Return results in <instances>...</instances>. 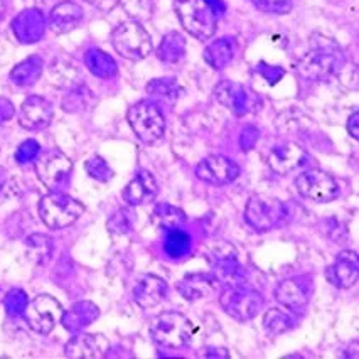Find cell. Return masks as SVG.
I'll use <instances>...</instances> for the list:
<instances>
[{
    "mask_svg": "<svg viewBox=\"0 0 359 359\" xmlns=\"http://www.w3.org/2000/svg\"><path fill=\"white\" fill-rule=\"evenodd\" d=\"M341 48L334 39L323 36L312 37V48L299 62L297 69L309 79H325L337 74L344 66Z\"/></svg>",
    "mask_w": 359,
    "mask_h": 359,
    "instance_id": "cell-1",
    "label": "cell"
},
{
    "mask_svg": "<svg viewBox=\"0 0 359 359\" xmlns=\"http://www.w3.org/2000/svg\"><path fill=\"white\" fill-rule=\"evenodd\" d=\"M174 9L182 27L199 41L215 36L218 15L211 0H174Z\"/></svg>",
    "mask_w": 359,
    "mask_h": 359,
    "instance_id": "cell-2",
    "label": "cell"
},
{
    "mask_svg": "<svg viewBox=\"0 0 359 359\" xmlns=\"http://www.w3.org/2000/svg\"><path fill=\"white\" fill-rule=\"evenodd\" d=\"M114 49L125 60L140 61L152 53V39L139 20H125L111 32Z\"/></svg>",
    "mask_w": 359,
    "mask_h": 359,
    "instance_id": "cell-3",
    "label": "cell"
},
{
    "mask_svg": "<svg viewBox=\"0 0 359 359\" xmlns=\"http://www.w3.org/2000/svg\"><path fill=\"white\" fill-rule=\"evenodd\" d=\"M85 212V206L78 199L62 194L60 191H53L44 196L39 203V216L44 224L51 229L68 228L76 223L79 216Z\"/></svg>",
    "mask_w": 359,
    "mask_h": 359,
    "instance_id": "cell-4",
    "label": "cell"
},
{
    "mask_svg": "<svg viewBox=\"0 0 359 359\" xmlns=\"http://www.w3.org/2000/svg\"><path fill=\"white\" fill-rule=\"evenodd\" d=\"M150 334L157 344L179 349L186 346L193 337V323L181 312L167 311L152 320Z\"/></svg>",
    "mask_w": 359,
    "mask_h": 359,
    "instance_id": "cell-5",
    "label": "cell"
},
{
    "mask_svg": "<svg viewBox=\"0 0 359 359\" xmlns=\"http://www.w3.org/2000/svg\"><path fill=\"white\" fill-rule=\"evenodd\" d=\"M127 120L133 133L144 144H156L164 137L165 118L157 103L149 102V100L135 103L128 110Z\"/></svg>",
    "mask_w": 359,
    "mask_h": 359,
    "instance_id": "cell-6",
    "label": "cell"
},
{
    "mask_svg": "<svg viewBox=\"0 0 359 359\" xmlns=\"http://www.w3.org/2000/svg\"><path fill=\"white\" fill-rule=\"evenodd\" d=\"M263 300L260 292L248 289L243 283H236V285H228L226 289L221 292L219 295V306L226 312L229 317L235 320H252L260 314L263 309Z\"/></svg>",
    "mask_w": 359,
    "mask_h": 359,
    "instance_id": "cell-7",
    "label": "cell"
},
{
    "mask_svg": "<svg viewBox=\"0 0 359 359\" xmlns=\"http://www.w3.org/2000/svg\"><path fill=\"white\" fill-rule=\"evenodd\" d=\"M287 216L285 204L272 196L257 194L252 196L246 203L245 219L255 231H270L282 223Z\"/></svg>",
    "mask_w": 359,
    "mask_h": 359,
    "instance_id": "cell-8",
    "label": "cell"
},
{
    "mask_svg": "<svg viewBox=\"0 0 359 359\" xmlns=\"http://www.w3.org/2000/svg\"><path fill=\"white\" fill-rule=\"evenodd\" d=\"M73 162L60 150H48L36 158V175L51 191H60L68 184Z\"/></svg>",
    "mask_w": 359,
    "mask_h": 359,
    "instance_id": "cell-9",
    "label": "cell"
},
{
    "mask_svg": "<svg viewBox=\"0 0 359 359\" xmlns=\"http://www.w3.org/2000/svg\"><path fill=\"white\" fill-rule=\"evenodd\" d=\"M215 98L218 100V103L238 116L257 111L262 105V100L258 98L257 93H253L252 90L240 85V83L229 81V79L219 81L215 86Z\"/></svg>",
    "mask_w": 359,
    "mask_h": 359,
    "instance_id": "cell-10",
    "label": "cell"
},
{
    "mask_svg": "<svg viewBox=\"0 0 359 359\" xmlns=\"http://www.w3.org/2000/svg\"><path fill=\"white\" fill-rule=\"evenodd\" d=\"M295 187L304 198L314 203H331L339 196V186L331 174L324 170H306L295 177Z\"/></svg>",
    "mask_w": 359,
    "mask_h": 359,
    "instance_id": "cell-11",
    "label": "cell"
},
{
    "mask_svg": "<svg viewBox=\"0 0 359 359\" xmlns=\"http://www.w3.org/2000/svg\"><path fill=\"white\" fill-rule=\"evenodd\" d=\"M24 319L32 331L39 334H49L61 320L62 307L51 295H37L27 304L24 311Z\"/></svg>",
    "mask_w": 359,
    "mask_h": 359,
    "instance_id": "cell-12",
    "label": "cell"
},
{
    "mask_svg": "<svg viewBox=\"0 0 359 359\" xmlns=\"http://www.w3.org/2000/svg\"><path fill=\"white\" fill-rule=\"evenodd\" d=\"M196 177L212 186H224L240 175V167L233 158L224 156H210L196 167Z\"/></svg>",
    "mask_w": 359,
    "mask_h": 359,
    "instance_id": "cell-13",
    "label": "cell"
},
{
    "mask_svg": "<svg viewBox=\"0 0 359 359\" xmlns=\"http://www.w3.org/2000/svg\"><path fill=\"white\" fill-rule=\"evenodd\" d=\"M110 342L103 334H78L66 342L65 354L71 359H102L108 354Z\"/></svg>",
    "mask_w": 359,
    "mask_h": 359,
    "instance_id": "cell-14",
    "label": "cell"
},
{
    "mask_svg": "<svg viewBox=\"0 0 359 359\" xmlns=\"http://www.w3.org/2000/svg\"><path fill=\"white\" fill-rule=\"evenodd\" d=\"M53 116L54 111L51 102L34 95V97H29L20 107L19 123L26 130H44L53 122Z\"/></svg>",
    "mask_w": 359,
    "mask_h": 359,
    "instance_id": "cell-15",
    "label": "cell"
},
{
    "mask_svg": "<svg viewBox=\"0 0 359 359\" xmlns=\"http://www.w3.org/2000/svg\"><path fill=\"white\" fill-rule=\"evenodd\" d=\"M266 165L273 170L275 174L285 175L292 172L294 169H297L299 165H302V162L306 161V152L299 147L297 144H287L275 145L269 150L265 157Z\"/></svg>",
    "mask_w": 359,
    "mask_h": 359,
    "instance_id": "cell-16",
    "label": "cell"
},
{
    "mask_svg": "<svg viewBox=\"0 0 359 359\" xmlns=\"http://www.w3.org/2000/svg\"><path fill=\"white\" fill-rule=\"evenodd\" d=\"M359 278V257L356 252H342L327 269V280L337 289H351Z\"/></svg>",
    "mask_w": 359,
    "mask_h": 359,
    "instance_id": "cell-17",
    "label": "cell"
},
{
    "mask_svg": "<svg viewBox=\"0 0 359 359\" xmlns=\"http://www.w3.org/2000/svg\"><path fill=\"white\" fill-rule=\"evenodd\" d=\"M46 26H48V22H46L43 12L37 9H27L20 12L18 18L12 20V32L18 37L19 43L32 44L44 36Z\"/></svg>",
    "mask_w": 359,
    "mask_h": 359,
    "instance_id": "cell-18",
    "label": "cell"
},
{
    "mask_svg": "<svg viewBox=\"0 0 359 359\" xmlns=\"http://www.w3.org/2000/svg\"><path fill=\"white\" fill-rule=\"evenodd\" d=\"M158 194L157 179L149 170H140L133 175V179L125 186L123 199L130 206H144L152 203Z\"/></svg>",
    "mask_w": 359,
    "mask_h": 359,
    "instance_id": "cell-19",
    "label": "cell"
},
{
    "mask_svg": "<svg viewBox=\"0 0 359 359\" xmlns=\"http://www.w3.org/2000/svg\"><path fill=\"white\" fill-rule=\"evenodd\" d=\"M210 260L216 269V278H221L228 283V285H236L241 282L240 263H238V255L229 245H219L211 250Z\"/></svg>",
    "mask_w": 359,
    "mask_h": 359,
    "instance_id": "cell-20",
    "label": "cell"
},
{
    "mask_svg": "<svg viewBox=\"0 0 359 359\" xmlns=\"http://www.w3.org/2000/svg\"><path fill=\"white\" fill-rule=\"evenodd\" d=\"M83 18H85V12H83L81 6H78L76 2H71V0H66V2L57 4L54 7L46 22L56 34H66V32L76 29L83 22Z\"/></svg>",
    "mask_w": 359,
    "mask_h": 359,
    "instance_id": "cell-21",
    "label": "cell"
},
{
    "mask_svg": "<svg viewBox=\"0 0 359 359\" xmlns=\"http://www.w3.org/2000/svg\"><path fill=\"white\" fill-rule=\"evenodd\" d=\"M167 294V283L156 275H144L135 283L132 297L142 309H154L162 302Z\"/></svg>",
    "mask_w": 359,
    "mask_h": 359,
    "instance_id": "cell-22",
    "label": "cell"
},
{
    "mask_svg": "<svg viewBox=\"0 0 359 359\" xmlns=\"http://www.w3.org/2000/svg\"><path fill=\"white\" fill-rule=\"evenodd\" d=\"M98 307L95 306L93 302L83 300V302L74 304V306L68 309V311H62L61 324L68 332L76 334L81 332L83 329L88 327L90 324H93L95 320L98 319Z\"/></svg>",
    "mask_w": 359,
    "mask_h": 359,
    "instance_id": "cell-23",
    "label": "cell"
},
{
    "mask_svg": "<svg viewBox=\"0 0 359 359\" xmlns=\"http://www.w3.org/2000/svg\"><path fill=\"white\" fill-rule=\"evenodd\" d=\"M218 285V278L211 273H193L186 275L181 282L177 283V290L184 295L187 300L204 299L211 295Z\"/></svg>",
    "mask_w": 359,
    "mask_h": 359,
    "instance_id": "cell-24",
    "label": "cell"
},
{
    "mask_svg": "<svg viewBox=\"0 0 359 359\" xmlns=\"http://www.w3.org/2000/svg\"><path fill=\"white\" fill-rule=\"evenodd\" d=\"M238 51V43L235 37H221L212 41L204 49V60L215 69H223L235 60Z\"/></svg>",
    "mask_w": 359,
    "mask_h": 359,
    "instance_id": "cell-25",
    "label": "cell"
},
{
    "mask_svg": "<svg viewBox=\"0 0 359 359\" xmlns=\"http://www.w3.org/2000/svg\"><path fill=\"white\" fill-rule=\"evenodd\" d=\"M275 299L287 309H302L307 304L309 294L306 285L299 278H287L275 289Z\"/></svg>",
    "mask_w": 359,
    "mask_h": 359,
    "instance_id": "cell-26",
    "label": "cell"
},
{
    "mask_svg": "<svg viewBox=\"0 0 359 359\" xmlns=\"http://www.w3.org/2000/svg\"><path fill=\"white\" fill-rule=\"evenodd\" d=\"M44 69V61L39 56H31L22 62H19L14 69L11 71V79L18 86H32L37 79L41 78Z\"/></svg>",
    "mask_w": 359,
    "mask_h": 359,
    "instance_id": "cell-27",
    "label": "cell"
},
{
    "mask_svg": "<svg viewBox=\"0 0 359 359\" xmlns=\"http://www.w3.org/2000/svg\"><path fill=\"white\" fill-rule=\"evenodd\" d=\"M93 105V91L85 85H79V83L69 88V91L65 95V98L61 102L62 110L68 111V114H85Z\"/></svg>",
    "mask_w": 359,
    "mask_h": 359,
    "instance_id": "cell-28",
    "label": "cell"
},
{
    "mask_svg": "<svg viewBox=\"0 0 359 359\" xmlns=\"http://www.w3.org/2000/svg\"><path fill=\"white\" fill-rule=\"evenodd\" d=\"M85 65L98 78H114L118 71L114 57L98 48L88 49L85 54Z\"/></svg>",
    "mask_w": 359,
    "mask_h": 359,
    "instance_id": "cell-29",
    "label": "cell"
},
{
    "mask_svg": "<svg viewBox=\"0 0 359 359\" xmlns=\"http://www.w3.org/2000/svg\"><path fill=\"white\" fill-rule=\"evenodd\" d=\"M186 56V39L179 32H169L162 37L157 48V57L167 65H175Z\"/></svg>",
    "mask_w": 359,
    "mask_h": 359,
    "instance_id": "cell-30",
    "label": "cell"
},
{
    "mask_svg": "<svg viewBox=\"0 0 359 359\" xmlns=\"http://www.w3.org/2000/svg\"><path fill=\"white\" fill-rule=\"evenodd\" d=\"M152 223L158 228L170 231V229L181 228L186 223V212L167 203H161L152 211Z\"/></svg>",
    "mask_w": 359,
    "mask_h": 359,
    "instance_id": "cell-31",
    "label": "cell"
},
{
    "mask_svg": "<svg viewBox=\"0 0 359 359\" xmlns=\"http://www.w3.org/2000/svg\"><path fill=\"white\" fill-rule=\"evenodd\" d=\"M147 93L158 103H165V105H174L177 102L181 88L174 78H158L152 79L147 85Z\"/></svg>",
    "mask_w": 359,
    "mask_h": 359,
    "instance_id": "cell-32",
    "label": "cell"
},
{
    "mask_svg": "<svg viewBox=\"0 0 359 359\" xmlns=\"http://www.w3.org/2000/svg\"><path fill=\"white\" fill-rule=\"evenodd\" d=\"M51 83L57 88H71L78 85L79 71L69 60H56L49 68Z\"/></svg>",
    "mask_w": 359,
    "mask_h": 359,
    "instance_id": "cell-33",
    "label": "cell"
},
{
    "mask_svg": "<svg viewBox=\"0 0 359 359\" xmlns=\"http://www.w3.org/2000/svg\"><path fill=\"white\" fill-rule=\"evenodd\" d=\"M26 250L29 260L37 263V265H43V263H46L51 258L54 245L49 236L36 233V235L29 236L26 240Z\"/></svg>",
    "mask_w": 359,
    "mask_h": 359,
    "instance_id": "cell-34",
    "label": "cell"
},
{
    "mask_svg": "<svg viewBox=\"0 0 359 359\" xmlns=\"http://www.w3.org/2000/svg\"><path fill=\"white\" fill-rule=\"evenodd\" d=\"M292 325H294L292 317L285 311H280V309H270V311L265 312V317H263V327L270 334H273V336L290 331Z\"/></svg>",
    "mask_w": 359,
    "mask_h": 359,
    "instance_id": "cell-35",
    "label": "cell"
},
{
    "mask_svg": "<svg viewBox=\"0 0 359 359\" xmlns=\"http://www.w3.org/2000/svg\"><path fill=\"white\" fill-rule=\"evenodd\" d=\"M189 248H191L189 235L179 228L170 229L164 243L165 253L169 255L170 258H179V257H184V255L189 252Z\"/></svg>",
    "mask_w": 359,
    "mask_h": 359,
    "instance_id": "cell-36",
    "label": "cell"
},
{
    "mask_svg": "<svg viewBox=\"0 0 359 359\" xmlns=\"http://www.w3.org/2000/svg\"><path fill=\"white\" fill-rule=\"evenodd\" d=\"M133 221H135V215L128 208H122V210L115 211L107 221L108 231L114 235H127L133 229Z\"/></svg>",
    "mask_w": 359,
    "mask_h": 359,
    "instance_id": "cell-37",
    "label": "cell"
},
{
    "mask_svg": "<svg viewBox=\"0 0 359 359\" xmlns=\"http://www.w3.org/2000/svg\"><path fill=\"white\" fill-rule=\"evenodd\" d=\"M29 304L27 294L22 289H12L7 292V295L4 297V307H6V312L11 317H19L24 314Z\"/></svg>",
    "mask_w": 359,
    "mask_h": 359,
    "instance_id": "cell-38",
    "label": "cell"
},
{
    "mask_svg": "<svg viewBox=\"0 0 359 359\" xmlns=\"http://www.w3.org/2000/svg\"><path fill=\"white\" fill-rule=\"evenodd\" d=\"M85 169H86L88 175L98 182H108L111 177H114V169L108 165V162L105 161V158L100 157V156L88 158L86 164H85Z\"/></svg>",
    "mask_w": 359,
    "mask_h": 359,
    "instance_id": "cell-39",
    "label": "cell"
},
{
    "mask_svg": "<svg viewBox=\"0 0 359 359\" xmlns=\"http://www.w3.org/2000/svg\"><path fill=\"white\" fill-rule=\"evenodd\" d=\"M132 20L147 19L152 14V0H118Z\"/></svg>",
    "mask_w": 359,
    "mask_h": 359,
    "instance_id": "cell-40",
    "label": "cell"
},
{
    "mask_svg": "<svg viewBox=\"0 0 359 359\" xmlns=\"http://www.w3.org/2000/svg\"><path fill=\"white\" fill-rule=\"evenodd\" d=\"M250 2L266 14H289L294 7V0H250Z\"/></svg>",
    "mask_w": 359,
    "mask_h": 359,
    "instance_id": "cell-41",
    "label": "cell"
},
{
    "mask_svg": "<svg viewBox=\"0 0 359 359\" xmlns=\"http://www.w3.org/2000/svg\"><path fill=\"white\" fill-rule=\"evenodd\" d=\"M41 154V145L39 142L29 139L19 145L18 150H15V162L20 165L29 164V162H36V158L39 157Z\"/></svg>",
    "mask_w": 359,
    "mask_h": 359,
    "instance_id": "cell-42",
    "label": "cell"
},
{
    "mask_svg": "<svg viewBox=\"0 0 359 359\" xmlns=\"http://www.w3.org/2000/svg\"><path fill=\"white\" fill-rule=\"evenodd\" d=\"M258 139H260V132H258L257 127H252V125L245 127L243 132H241V135H240L241 150H243V152H248V150H252L255 145H257Z\"/></svg>",
    "mask_w": 359,
    "mask_h": 359,
    "instance_id": "cell-43",
    "label": "cell"
},
{
    "mask_svg": "<svg viewBox=\"0 0 359 359\" xmlns=\"http://www.w3.org/2000/svg\"><path fill=\"white\" fill-rule=\"evenodd\" d=\"M339 76H341L342 85L351 88V90H356V88H358V69H356V66H354V65L348 66V62H346V65L342 66L341 71H339Z\"/></svg>",
    "mask_w": 359,
    "mask_h": 359,
    "instance_id": "cell-44",
    "label": "cell"
},
{
    "mask_svg": "<svg viewBox=\"0 0 359 359\" xmlns=\"http://www.w3.org/2000/svg\"><path fill=\"white\" fill-rule=\"evenodd\" d=\"M260 71L263 74V78L269 79L270 85H275L277 81H280L282 76L285 73H283L282 68H277V66H266V65H262L260 66Z\"/></svg>",
    "mask_w": 359,
    "mask_h": 359,
    "instance_id": "cell-45",
    "label": "cell"
},
{
    "mask_svg": "<svg viewBox=\"0 0 359 359\" xmlns=\"http://www.w3.org/2000/svg\"><path fill=\"white\" fill-rule=\"evenodd\" d=\"M14 114H15L14 103H12L11 100L0 97V125L9 122L12 116H14Z\"/></svg>",
    "mask_w": 359,
    "mask_h": 359,
    "instance_id": "cell-46",
    "label": "cell"
},
{
    "mask_svg": "<svg viewBox=\"0 0 359 359\" xmlns=\"http://www.w3.org/2000/svg\"><path fill=\"white\" fill-rule=\"evenodd\" d=\"M88 4H91L93 7H97L102 12H110L118 6V0H86Z\"/></svg>",
    "mask_w": 359,
    "mask_h": 359,
    "instance_id": "cell-47",
    "label": "cell"
},
{
    "mask_svg": "<svg viewBox=\"0 0 359 359\" xmlns=\"http://www.w3.org/2000/svg\"><path fill=\"white\" fill-rule=\"evenodd\" d=\"M348 132L353 139H359V111H353L348 120Z\"/></svg>",
    "mask_w": 359,
    "mask_h": 359,
    "instance_id": "cell-48",
    "label": "cell"
},
{
    "mask_svg": "<svg viewBox=\"0 0 359 359\" xmlns=\"http://www.w3.org/2000/svg\"><path fill=\"white\" fill-rule=\"evenodd\" d=\"M201 356L204 358H228V351L223 348H208L204 349V353H201Z\"/></svg>",
    "mask_w": 359,
    "mask_h": 359,
    "instance_id": "cell-49",
    "label": "cell"
},
{
    "mask_svg": "<svg viewBox=\"0 0 359 359\" xmlns=\"http://www.w3.org/2000/svg\"><path fill=\"white\" fill-rule=\"evenodd\" d=\"M6 170L4 169H0V191L4 189V187H6V184H7V177H6Z\"/></svg>",
    "mask_w": 359,
    "mask_h": 359,
    "instance_id": "cell-50",
    "label": "cell"
},
{
    "mask_svg": "<svg viewBox=\"0 0 359 359\" xmlns=\"http://www.w3.org/2000/svg\"><path fill=\"white\" fill-rule=\"evenodd\" d=\"M4 14H6V6H4V2L0 0V19L4 18Z\"/></svg>",
    "mask_w": 359,
    "mask_h": 359,
    "instance_id": "cell-51",
    "label": "cell"
},
{
    "mask_svg": "<svg viewBox=\"0 0 359 359\" xmlns=\"http://www.w3.org/2000/svg\"><path fill=\"white\" fill-rule=\"evenodd\" d=\"M0 295H2V292H0Z\"/></svg>",
    "mask_w": 359,
    "mask_h": 359,
    "instance_id": "cell-52",
    "label": "cell"
}]
</instances>
